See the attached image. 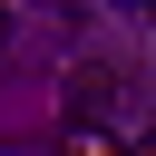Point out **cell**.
I'll return each instance as SVG.
<instances>
[{"mask_svg":"<svg viewBox=\"0 0 156 156\" xmlns=\"http://www.w3.org/2000/svg\"><path fill=\"white\" fill-rule=\"evenodd\" d=\"M107 88H117V68H107V58H78V68H68V117H98Z\"/></svg>","mask_w":156,"mask_h":156,"instance_id":"cell-1","label":"cell"},{"mask_svg":"<svg viewBox=\"0 0 156 156\" xmlns=\"http://www.w3.org/2000/svg\"><path fill=\"white\" fill-rule=\"evenodd\" d=\"M68 156H127V146H117L98 117H68Z\"/></svg>","mask_w":156,"mask_h":156,"instance_id":"cell-2","label":"cell"},{"mask_svg":"<svg viewBox=\"0 0 156 156\" xmlns=\"http://www.w3.org/2000/svg\"><path fill=\"white\" fill-rule=\"evenodd\" d=\"M127 156H156V127H146V136H136V146H127Z\"/></svg>","mask_w":156,"mask_h":156,"instance_id":"cell-3","label":"cell"},{"mask_svg":"<svg viewBox=\"0 0 156 156\" xmlns=\"http://www.w3.org/2000/svg\"><path fill=\"white\" fill-rule=\"evenodd\" d=\"M117 10H156V0H117Z\"/></svg>","mask_w":156,"mask_h":156,"instance_id":"cell-4","label":"cell"},{"mask_svg":"<svg viewBox=\"0 0 156 156\" xmlns=\"http://www.w3.org/2000/svg\"><path fill=\"white\" fill-rule=\"evenodd\" d=\"M0 39H10V10H0Z\"/></svg>","mask_w":156,"mask_h":156,"instance_id":"cell-5","label":"cell"}]
</instances>
